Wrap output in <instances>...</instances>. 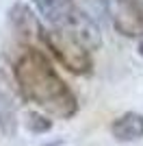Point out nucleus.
Segmentation results:
<instances>
[{"label": "nucleus", "mask_w": 143, "mask_h": 146, "mask_svg": "<svg viewBox=\"0 0 143 146\" xmlns=\"http://www.w3.org/2000/svg\"><path fill=\"white\" fill-rule=\"evenodd\" d=\"M13 76L22 96L39 109L56 118H72L78 111V100L61 79L41 50L28 48L13 66Z\"/></svg>", "instance_id": "1"}, {"label": "nucleus", "mask_w": 143, "mask_h": 146, "mask_svg": "<svg viewBox=\"0 0 143 146\" xmlns=\"http://www.w3.org/2000/svg\"><path fill=\"white\" fill-rule=\"evenodd\" d=\"M39 39L56 57V61L65 70H70L72 74H78V76L91 74V70H93V57H91L89 46L80 37V33L72 31L70 26H56L52 31H41Z\"/></svg>", "instance_id": "2"}, {"label": "nucleus", "mask_w": 143, "mask_h": 146, "mask_svg": "<svg viewBox=\"0 0 143 146\" xmlns=\"http://www.w3.org/2000/svg\"><path fill=\"white\" fill-rule=\"evenodd\" d=\"M113 24L124 35H141L143 33V0H115Z\"/></svg>", "instance_id": "3"}, {"label": "nucleus", "mask_w": 143, "mask_h": 146, "mask_svg": "<svg viewBox=\"0 0 143 146\" xmlns=\"http://www.w3.org/2000/svg\"><path fill=\"white\" fill-rule=\"evenodd\" d=\"M33 2L43 15V20L54 26H74L80 20L72 0H33Z\"/></svg>", "instance_id": "4"}, {"label": "nucleus", "mask_w": 143, "mask_h": 146, "mask_svg": "<svg viewBox=\"0 0 143 146\" xmlns=\"http://www.w3.org/2000/svg\"><path fill=\"white\" fill-rule=\"evenodd\" d=\"M111 133L117 142H137L143 137V116L137 111H128L111 124Z\"/></svg>", "instance_id": "5"}, {"label": "nucleus", "mask_w": 143, "mask_h": 146, "mask_svg": "<svg viewBox=\"0 0 143 146\" xmlns=\"http://www.w3.org/2000/svg\"><path fill=\"white\" fill-rule=\"evenodd\" d=\"M11 20H13V24H15V29L22 33V35H37V37H41V24L35 20V13L30 11L28 7H24V5H15L13 7V11H11Z\"/></svg>", "instance_id": "6"}, {"label": "nucleus", "mask_w": 143, "mask_h": 146, "mask_svg": "<svg viewBox=\"0 0 143 146\" xmlns=\"http://www.w3.org/2000/svg\"><path fill=\"white\" fill-rule=\"evenodd\" d=\"M26 127H28V131H33V133H46V131H50L52 129V122L48 120L46 116H41V113H28L26 116Z\"/></svg>", "instance_id": "7"}, {"label": "nucleus", "mask_w": 143, "mask_h": 146, "mask_svg": "<svg viewBox=\"0 0 143 146\" xmlns=\"http://www.w3.org/2000/svg\"><path fill=\"white\" fill-rule=\"evenodd\" d=\"M139 55H141V57H143V42H141V44H139Z\"/></svg>", "instance_id": "8"}, {"label": "nucleus", "mask_w": 143, "mask_h": 146, "mask_svg": "<svg viewBox=\"0 0 143 146\" xmlns=\"http://www.w3.org/2000/svg\"><path fill=\"white\" fill-rule=\"evenodd\" d=\"M43 146H59V142H52V144H43Z\"/></svg>", "instance_id": "9"}]
</instances>
